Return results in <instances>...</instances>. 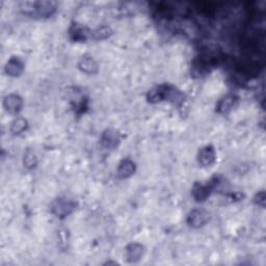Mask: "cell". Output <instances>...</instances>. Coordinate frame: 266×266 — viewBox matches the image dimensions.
Returning <instances> with one entry per match:
<instances>
[{
  "mask_svg": "<svg viewBox=\"0 0 266 266\" xmlns=\"http://www.w3.org/2000/svg\"><path fill=\"white\" fill-rule=\"evenodd\" d=\"M28 121L25 118H16L12 123H11V132L14 136H19L21 133L25 132L28 129Z\"/></svg>",
  "mask_w": 266,
  "mask_h": 266,
  "instance_id": "cell-16",
  "label": "cell"
},
{
  "mask_svg": "<svg viewBox=\"0 0 266 266\" xmlns=\"http://www.w3.org/2000/svg\"><path fill=\"white\" fill-rule=\"evenodd\" d=\"M238 97L234 94L224 96L216 104V112L219 115H228L237 104Z\"/></svg>",
  "mask_w": 266,
  "mask_h": 266,
  "instance_id": "cell-12",
  "label": "cell"
},
{
  "mask_svg": "<svg viewBox=\"0 0 266 266\" xmlns=\"http://www.w3.org/2000/svg\"><path fill=\"white\" fill-rule=\"evenodd\" d=\"M112 34V29L108 25H101L92 31L91 37L96 41H102L109 37Z\"/></svg>",
  "mask_w": 266,
  "mask_h": 266,
  "instance_id": "cell-17",
  "label": "cell"
},
{
  "mask_svg": "<svg viewBox=\"0 0 266 266\" xmlns=\"http://www.w3.org/2000/svg\"><path fill=\"white\" fill-rule=\"evenodd\" d=\"M91 34H92V31L90 29L77 22L72 23L69 28V37L72 42H75V43L86 42L91 37Z\"/></svg>",
  "mask_w": 266,
  "mask_h": 266,
  "instance_id": "cell-8",
  "label": "cell"
},
{
  "mask_svg": "<svg viewBox=\"0 0 266 266\" xmlns=\"http://www.w3.org/2000/svg\"><path fill=\"white\" fill-rule=\"evenodd\" d=\"M78 69L87 75H95L99 71V66L97 62L90 55H83L80 58L77 64Z\"/></svg>",
  "mask_w": 266,
  "mask_h": 266,
  "instance_id": "cell-15",
  "label": "cell"
},
{
  "mask_svg": "<svg viewBox=\"0 0 266 266\" xmlns=\"http://www.w3.org/2000/svg\"><path fill=\"white\" fill-rule=\"evenodd\" d=\"M210 219V214L204 209H194L187 215V225L194 229L204 227Z\"/></svg>",
  "mask_w": 266,
  "mask_h": 266,
  "instance_id": "cell-6",
  "label": "cell"
},
{
  "mask_svg": "<svg viewBox=\"0 0 266 266\" xmlns=\"http://www.w3.org/2000/svg\"><path fill=\"white\" fill-rule=\"evenodd\" d=\"M77 202L67 198H59L51 203V213L58 218L64 219L71 215L77 208Z\"/></svg>",
  "mask_w": 266,
  "mask_h": 266,
  "instance_id": "cell-4",
  "label": "cell"
},
{
  "mask_svg": "<svg viewBox=\"0 0 266 266\" xmlns=\"http://www.w3.org/2000/svg\"><path fill=\"white\" fill-rule=\"evenodd\" d=\"M69 238H70V235H69V231L68 230H66V229L60 230V232H59V240H60V246L63 250L68 249Z\"/></svg>",
  "mask_w": 266,
  "mask_h": 266,
  "instance_id": "cell-19",
  "label": "cell"
},
{
  "mask_svg": "<svg viewBox=\"0 0 266 266\" xmlns=\"http://www.w3.org/2000/svg\"><path fill=\"white\" fill-rule=\"evenodd\" d=\"M221 180L223 179H221V177L219 175H215L205 184L202 182H195L192 188V196L195 199V201L198 203H202L208 200L213 191L218 185H220Z\"/></svg>",
  "mask_w": 266,
  "mask_h": 266,
  "instance_id": "cell-3",
  "label": "cell"
},
{
  "mask_svg": "<svg viewBox=\"0 0 266 266\" xmlns=\"http://www.w3.org/2000/svg\"><path fill=\"white\" fill-rule=\"evenodd\" d=\"M216 66V61L208 55H200L196 58L192 65V75L194 77H203L208 75Z\"/></svg>",
  "mask_w": 266,
  "mask_h": 266,
  "instance_id": "cell-5",
  "label": "cell"
},
{
  "mask_svg": "<svg viewBox=\"0 0 266 266\" xmlns=\"http://www.w3.org/2000/svg\"><path fill=\"white\" fill-rule=\"evenodd\" d=\"M145 254V248L139 242H131L125 249V257L127 262L137 263L139 262Z\"/></svg>",
  "mask_w": 266,
  "mask_h": 266,
  "instance_id": "cell-11",
  "label": "cell"
},
{
  "mask_svg": "<svg viewBox=\"0 0 266 266\" xmlns=\"http://www.w3.org/2000/svg\"><path fill=\"white\" fill-rule=\"evenodd\" d=\"M147 101L151 104L169 101L176 106H180L185 101V95L169 83H162L154 86L147 93Z\"/></svg>",
  "mask_w": 266,
  "mask_h": 266,
  "instance_id": "cell-1",
  "label": "cell"
},
{
  "mask_svg": "<svg viewBox=\"0 0 266 266\" xmlns=\"http://www.w3.org/2000/svg\"><path fill=\"white\" fill-rule=\"evenodd\" d=\"M121 143L120 133L111 128L105 129L100 137V145L105 150H115Z\"/></svg>",
  "mask_w": 266,
  "mask_h": 266,
  "instance_id": "cell-7",
  "label": "cell"
},
{
  "mask_svg": "<svg viewBox=\"0 0 266 266\" xmlns=\"http://www.w3.org/2000/svg\"><path fill=\"white\" fill-rule=\"evenodd\" d=\"M244 194L240 193V192H234V193H230L226 196V199L228 202L230 203H235V202H239L242 201L244 199Z\"/></svg>",
  "mask_w": 266,
  "mask_h": 266,
  "instance_id": "cell-21",
  "label": "cell"
},
{
  "mask_svg": "<svg viewBox=\"0 0 266 266\" xmlns=\"http://www.w3.org/2000/svg\"><path fill=\"white\" fill-rule=\"evenodd\" d=\"M253 202L255 205H257L258 207H261V208H265V204H266V194L264 191H260L258 192L254 199H253Z\"/></svg>",
  "mask_w": 266,
  "mask_h": 266,
  "instance_id": "cell-20",
  "label": "cell"
},
{
  "mask_svg": "<svg viewBox=\"0 0 266 266\" xmlns=\"http://www.w3.org/2000/svg\"><path fill=\"white\" fill-rule=\"evenodd\" d=\"M137 170L136 162L130 158H124L118 165L117 177L119 179H127Z\"/></svg>",
  "mask_w": 266,
  "mask_h": 266,
  "instance_id": "cell-14",
  "label": "cell"
},
{
  "mask_svg": "<svg viewBox=\"0 0 266 266\" xmlns=\"http://www.w3.org/2000/svg\"><path fill=\"white\" fill-rule=\"evenodd\" d=\"M198 162L203 167H208L214 164L216 161V153L213 146L208 145L201 148L198 152Z\"/></svg>",
  "mask_w": 266,
  "mask_h": 266,
  "instance_id": "cell-9",
  "label": "cell"
},
{
  "mask_svg": "<svg viewBox=\"0 0 266 266\" xmlns=\"http://www.w3.org/2000/svg\"><path fill=\"white\" fill-rule=\"evenodd\" d=\"M37 157L32 149H26L23 156V164L27 169H33L37 165Z\"/></svg>",
  "mask_w": 266,
  "mask_h": 266,
  "instance_id": "cell-18",
  "label": "cell"
},
{
  "mask_svg": "<svg viewBox=\"0 0 266 266\" xmlns=\"http://www.w3.org/2000/svg\"><path fill=\"white\" fill-rule=\"evenodd\" d=\"M23 105H24L23 98L18 94H10L6 96L4 99L5 109L12 115L19 113L22 110Z\"/></svg>",
  "mask_w": 266,
  "mask_h": 266,
  "instance_id": "cell-10",
  "label": "cell"
},
{
  "mask_svg": "<svg viewBox=\"0 0 266 266\" xmlns=\"http://www.w3.org/2000/svg\"><path fill=\"white\" fill-rule=\"evenodd\" d=\"M22 13L32 18L47 19L52 17L58 10V3L53 0H41V2H25L20 5Z\"/></svg>",
  "mask_w": 266,
  "mask_h": 266,
  "instance_id": "cell-2",
  "label": "cell"
},
{
  "mask_svg": "<svg viewBox=\"0 0 266 266\" xmlns=\"http://www.w3.org/2000/svg\"><path fill=\"white\" fill-rule=\"evenodd\" d=\"M25 69L24 62L18 56H12L5 66V72L11 77H19Z\"/></svg>",
  "mask_w": 266,
  "mask_h": 266,
  "instance_id": "cell-13",
  "label": "cell"
}]
</instances>
